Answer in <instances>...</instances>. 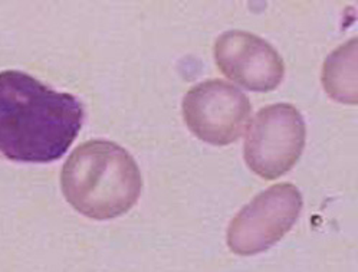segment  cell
<instances>
[{
	"label": "cell",
	"mask_w": 358,
	"mask_h": 272,
	"mask_svg": "<svg viewBox=\"0 0 358 272\" xmlns=\"http://www.w3.org/2000/svg\"><path fill=\"white\" fill-rule=\"evenodd\" d=\"M84 107L20 71L0 72V155L45 164L62 157L78 137Z\"/></svg>",
	"instance_id": "6da1fadb"
},
{
	"label": "cell",
	"mask_w": 358,
	"mask_h": 272,
	"mask_svg": "<svg viewBox=\"0 0 358 272\" xmlns=\"http://www.w3.org/2000/svg\"><path fill=\"white\" fill-rule=\"evenodd\" d=\"M66 201L80 213L106 220L129 212L141 193V173L124 147L90 140L68 157L61 173Z\"/></svg>",
	"instance_id": "7a4b0ae2"
},
{
	"label": "cell",
	"mask_w": 358,
	"mask_h": 272,
	"mask_svg": "<svg viewBox=\"0 0 358 272\" xmlns=\"http://www.w3.org/2000/svg\"><path fill=\"white\" fill-rule=\"evenodd\" d=\"M306 138L305 121L291 104H272L250 121L245 140V160L258 176L273 180L298 162Z\"/></svg>",
	"instance_id": "3957f363"
},
{
	"label": "cell",
	"mask_w": 358,
	"mask_h": 272,
	"mask_svg": "<svg viewBox=\"0 0 358 272\" xmlns=\"http://www.w3.org/2000/svg\"><path fill=\"white\" fill-rule=\"evenodd\" d=\"M302 209V196L291 183L273 185L243 206L227 228V245L243 257L265 252L295 225Z\"/></svg>",
	"instance_id": "277c9868"
},
{
	"label": "cell",
	"mask_w": 358,
	"mask_h": 272,
	"mask_svg": "<svg viewBox=\"0 0 358 272\" xmlns=\"http://www.w3.org/2000/svg\"><path fill=\"white\" fill-rule=\"evenodd\" d=\"M182 108L190 131L216 145L236 141L250 115L249 98L223 80L203 81L190 88Z\"/></svg>",
	"instance_id": "5b68a950"
},
{
	"label": "cell",
	"mask_w": 358,
	"mask_h": 272,
	"mask_svg": "<svg viewBox=\"0 0 358 272\" xmlns=\"http://www.w3.org/2000/svg\"><path fill=\"white\" fill-rule=\"evenodd\" d=\"M215 59L224 76L250 91H272L284 80L285 64L265 39L245 31H227L215 43Z\"/></svg>",
	"instance_id": "8992f818"
},
{
	"label": "cell",
	"mask_w": 358,
	"mask_h": 272,
	"mask_svg": "<svg viewBox=\"0 0 358 272\" xmlns=\"http://www.w3.org/2000/svg\"><path fill=\"white\" fill-rule=\"evenodd\" d=\"M355 54L357 39L354 38L332 52L322 68V84L327 92L345 104L357 103Z\"/></svg>",
	"instance_id": "52a82bcc"
}]
</instances>
